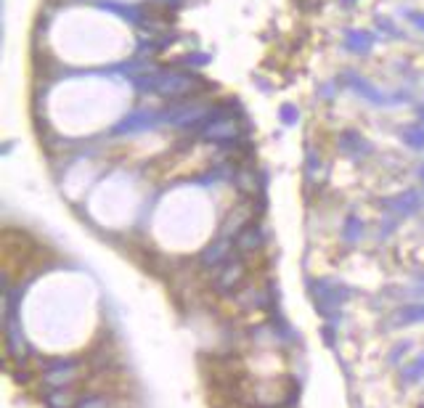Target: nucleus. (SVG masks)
<instances>
[{
    "instance_id": "obj_4",
    "label": "nucleus",
    "mask_w": 424,
    "mask_h": 408,
    "mask_svg": "<svg viewBox=\"0 0 424 408\" xmlns=\"http://www.w3.org/2000/svg\"><path fill=\"white\" fill-rule=\"evenodd\" d=\"M231 247H236V241L231 236L218 238L215 244H210V247L202 252V265L204 268H218L221 263H225V260L231 257Z\"/></svg>"
},
{
    "instance_id": "obj_6",
    "label": "nucleus",
    "mask_w": 424,
    "mask_h": 408,
    "mask_svg": "<svg viewBox=\"0 0 424 408\" xmlns=\"http://www.w3.org/2000/svg\"><path fill=\"white\" fill-rule=\"evenodd\" d=\"M46 406L48 408H74V398L69 395V390H51L46 395Z\"/></svg>"
},
{
    "instance_id": "obj_5",
    "label": "nucleus",
    "mask_w": 424,
    "mask_h": 408,
    "mask_svg": "<svg viewBox=\"0 0 424 408\" xmlns=\"http://www.w3.org/2000/svg\"><path fill=\"white\" fill-rule=\"evenodd\" d=\"M236 247L241 252H254V249H260V244H263V228H260V223H247L241 231L236 234Z\"/></svg>"
},
{
    "instance_id": "obj_1",
    "label": "nucleus",
    "mask_w": 424,
    "mask_h": 408,
    "mask_svg": "<svg viewBox=\"0 0 424 408\" xmlns=\"http://www.w3.org/2000/svg\"><path fill=\"white\" fill-rule=\"evenodd\" d=\"M6 340H8V353L14 360H24L27 356V342L21 334V321H19L17 303L11 297V289H6Z\"/></svg>"
},
{
    "instance_id": "obj_9",
    "label": "nucleus",
    "mask_w": 424,
    "mask_h": 408,
    "mask_svg": "<svg viewBox=\"0 0 424 408\" xmlns=\"http://www.w3.org/2000/svg\"><path fill=\"white\" fill-rule=\"evenodd\" d=\"M74 408H109V403L103 400L101 395H85L83 400H77Z\"/></svg>"
},
{
    "instance_id": "obj_3",
    "label": "nucleus",
    "mask_w": 424,
    "mask_h": 408,
    "mask_svg": "<svg viewBox=\"0 0 424 408\" xmlns=\"http://www.w3.org/2000/svg\"><path fill=\"white\" fill-rule=\"evenodd\" d=\"M80 366L74 360H56L43 371V385L51 390H69V385L77 379Z\"/></svg>"
},
{
    "instance_id": "obj_10",
    "label": "nucleus",
    "mask_w": 424,
    "mask_h": 408,
    "mask_svg": "<svg viewBox=\"0 0 424 408\" xmlns=\"http://www.w3.org/2000/svg\"><path fill=\"white\" fill-rule=\"evenodd\" d=\"M416 292H424V276L419 278V281H416Z\"/></svg>"
},
{
    "instance_id": "obj_8",
    "label": "nucleus",
    "mask_w": 424,
    "mask_h": 408,
    "mask_svg": "<svg viewBox=\"0 0 424 408\" xmlns=\"http://www.w3.org/2000/svg\"><path fill=\"white\" fill-rule=\"evenodd\" d=\"M398 321L401 323H419L424 321V305H408L398 313Z\"/></svg>"
},
{
    "instance_id": "obj_2",
    "label": "nucleus",
    "mask_w": 424,
    "mask_h": 408,
    "mask_svg": "<svg viewBox=\"0 0 424 408\" xmlns=\"http://www.w3.org/2000/svg\"><path fill=\"white\" fill-rule=\"evenodd\" d=\"M244 276H247V265H244V260L239 255H231L225 263H221L218 268H215V287L218 292H234L244 281Z\"/></svg>"
},
{
    "instance_id": "obj_7",
    "label": "nucleus",
    "mask_w": 424,
    "mask_h": 408,
    "mask_svg": "<svg viewBox=\"0 0 424 408\" xmlns=\"http://www.w3.org/2000/svg\"><path fill=\"white\" fill-rule=\"evenodd\" d=\"M401 379H403L406 385H416L419 379H424V356H419L416 360H411L408 366H403Z\"/></svg>"
}]
</instances>
